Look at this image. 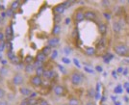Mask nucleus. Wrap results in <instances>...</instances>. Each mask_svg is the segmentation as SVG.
I'll use <instances>...</instances> for the list:
<instances>
[{"label":"nucleus","mask_w":129,"mask_h":105,"mask_svg":"<svg viewBox=\"0 0 129 105\" xmlns=\"http://www.w3.org/2000/svg\"><path fill=\"white\" fill-rule=\"evenodd\" d=\"M19 6H20V2L17 1V0H15V1H12L10 3V9L13 11L17 10L19 8Z\"/></svg>","instance_id":"dca6fc26"},{"label":"nucleus","mask_w":129,"mask_h":105,"mask_svg":"<svg viewBox=\"0 0 129 105\" xmlns=\"http://www.w3.org/2000/svg\"><path fill=\"white\" fill-rule=\"evenodd\" d=\"M54 76H55V72H54L53 70H45L43 77H44V78L46 79H51L53 78Z\"/></svg>","instance_id":"a211bd4d"},{"label":"nucleus","mask_w":129,"mask_h":105,"mask_svg":"<svg viewBox=\"0 0 129 105\" xmlns=\"http://www.w3.org/2000/svg\"><path fill=\"white\" fill-rule=\"evenodd\" d=\"M87 105H92V104H91V102H90V103H87Z\"/></svg>","instance_id":"a18cd8bd"},{"label":"nucleus","mask_w":129,"mask_h":105,"mask_svg":"<svg viewBox=\"0 0 129 105\" xmlns=\"http://www.w3.org/2000/svg\"><path fill=\"white\" fill-rule=\"evenodd\" d=\"M58 56V52H57V50H53L52 53H51V59H55V58Z\"/></svg>","instance_id":"473e14b6"},{"label":"nucleus","mask_w":129,"mask_h":105,"mask_svg":"<svg viewBox=\"0 0 129 105\" xmlns=\"http://www.w3.org/2000/svg\"><path fill=\"white\" fill-rule=\"evenodd\" d=\"M74 19L76 22H82L83 20H85V16H84V12L83 11H76L75 16H74Z\"/></svg>","instance_id":"1a4fd4ad"},{"label":"nucleus","mask_w":129,"mask_h":105,"mask_svg":"<svg viewBox=\"0 0 129 105\" xmlns=\"http://www.w3.org/2000/svg\"><path fill=\"white\" fill-rule=\"evenodd\" d=\"M63 62H64V63H70V60H69V59H68V58H63Z\"/></svg>","instance_id":"58836bf2"},{"label":"nucleus","mask_w":129,"mask_h":105,"mask_svg":"<svg viewBox=\"0 0 129 105\" xmlns=\"http://www.w3.org/2000/svg\"><path fill=\"white\" fill-rule=\"evenodd\" d=\"M62 31V28L60 26V24H55L53 26V29L51 31V34L53 35V37H58Z\"/></svg>","instance_id":"9d476101"},{"label":"nucleus","mask_w":129,"mask_h":105,"mask_svg":"<svg viewBox=\"0 0 129 105\" xmlns=\"http://www.w3.org/2000/svg\"><path fill=\"white\" fill-rule=\"evenodd\" d=\"M118 72H121V71H122V68H118Z\"/></svg>","instance_id":"79ce46f5"},{"label":"nucleus","mask_w":129,"mask_h":105,"mask_svg":"<svg viewBox=\"0 0 129 105\" xmlns=\"http://www.w3.org/2000/svg\"><path fill=\"white\" fill-rule=\"evenodd\" d=\"M19 93L23 96H30V95L32 94V91L26 87H19Z\"/></svg>","instance_id":"9b49d317"},{"label":"nucleus","mask_w":129,"mask_h":105,"mask_svg":"<svg viewBox=\"0 0 129 105\" xmlns=\"http://www.w3.org/2000/svg\"><path fill=\"white\" fill-rule=\"evenodd\" d=\"M127 2H128V3H129V0H128V1H127Z\"/></svg>","instance_id":"de8ad7c7"},{"label":"nucleus","mask_w":129,"mask_h":105,"mask_svg":"<svg viewBox=\"0 0 129 105\" xmlns=\"http://www.w3.org/2000/svg\"><path fill=\"white\" fill-rule=\"evenodd\" d=\"M24 71L25 73L27 74H32L34 71H35V67L33 64H28V65H25L24 66Z\"/></svg>","instance_id":"f8f14e48"},{"label":"nucleus","mask_w":129,"mask_h":105,"mask_svg":"<svg viewBox=\"0 0 129 105\" xmlns=\"http://www.w3.org/2000/svg\"><path fill=\"white\" fill-rule=\"evenodd\" d=\"M116 104H117V105H120V103H119V102H117Z\"/></svg>","instance_id":"c03bdc74"},{"label":"nucleus","mask_w":129,"mask_h":105,"mask_svg":"<svg viewBox=\"0 0 129 105\" xmlns=\"http://www.w3.org/2000/svg\"><path fill=\"white\" fill-rule=\"evenodd\" d=\"M29 80H30V84L32 85L33 87H41L43 83V78L39 77L37 75H32Z\"/></svg>","instance_id":"39448f33"},{"label":"nucleus","mask_w":129,"mask_h":105,"mask_svg":"<svg viewBox=\"0 0 129 105\" xmlns=\"http://www.w3.org/2000/svg\"><path fill=\"white\" fill-rule=\"evenodd\" d=\"M84 16L86 20H95L97 18V15L95 12L91 10H87L84 12Z\"/></svg>","instance_id":"423d86ee"},{"label":"nucleus","mask_w":129,"mask_h":105,"mask_svg":"<svg viewBox=\"0 0 129 105\" xmlns=\"http://www.w3.org/2000/svg\"><path fill=\"white\" fill-rule=\"evenodd\" d=\"M121 29H122V27H121V24H120L119 22H118V21H115V22H113V30H114V32H115L116 34L120 33Z\"/></svg>","instance_id":"2eb2a0df"},{"label":"nucleus","mask_w":129,"mask_h":105,"mask_svg":"<svg viewBox=\"0 0 129 105\" xmlns=\"http://www.w3.org/2000/svg\"><path fill=\"white\" fill-rule=\"evenodd\" d=\"M74 63H75L76 65H77V67H78V68H80V64H78V62H77V60H74Z\"/></svg>","instance_id":"ea45409f"},{"label":"nucleus","mask_w":129,"mask_h":105,"mask_svg":"<svg viewBox=\"0 0 129 105\" xmlns=\"http://www.w3.org/2000/svg\"><path fill=\"white\" fill-rule=\"evenodd\" d=\"M34 61H35V59H34V57H33L32 55H27L26 57H25V59H24V62H25L26 65H28V64H33Z\"/></svg>","instance_id":"412c9836"},{"label":"nucleus","mask_w":129,"mask_h":105,"mask_svg":"<svg viewBox=\"0 0 129 105\" xmlns=\"http://www.w3.org/2000/svg\"><path fill=\"white\" fill-rule=\"evenodd\" d=\"M59 43H60V38L59 37H51V38H49L48 41H47V45L51 48L58 46Z\"/></svg>","instance_id":"0eeeda50"},{"label":"nucleus","mask_w":129,"mask_h":105,"mask_svg":"<svg viewBox=\"0 0 129 105\" xmlns=\"http://www.w3.org/2000/svg\"><path fill=\"white\" fill-rule=\"evenodd\" d=\"M127 74V69H124V71H123V75H126Z\"/></svg>","instance_id":"a19ab883"},{"label":"nucleus","mask_w":129,"mask_h":105,"mask_svg":"<svg viewBox=\"0 0 129 105\" xmlns=\"http://www.w3.org/2000/svg\"><path fill=\"white\" fill-rule=\"evenodd\" d=\"M54 13H55V15H63L64 12H66V8H64V6L63 5V3H61V4H58V5H56L54 7Z\"/></svg>","instance_id":"6e6552de"},{"label":"nucleus","mask_w":129,"mask_h":105,"mask_svg":"<svg viewBox=\"0 0 129 105\" xmlns=\"http://www.w3.org/2000/svg\"><path fill=\"white\" fill-rule=\"evenodd\" d=\"M12 83L15 86L20 87L24 83V76L21 73H16L12 78Z\"/></svg>","instance_id":"7ed1b4c3"},{"label":"nucleus","mask_w":129,"mask_h":105,"mask_svg":"<svg viewBox=\"0 0 129 105\" xmlns=\"http://www.w3.org/2000/svg\"><path fill=\"white\" fill-rule=\"evenodd\" d=\"M70 82L73 86H79L83 82V76L79 72L74 71L70 76Z\"/></svg>","instance_id":"f03ea898"},{"label":"nucleus","mask_w":129,"mask_h":105,"mask_svg":"<svg viewBox=\"0 0 129 105\" xmlns=\"http://www.w3.org/2000/svg\"><path fill=\"white\" fill-rule=\"evenodd\" d=\"M87 55H93L95 53V48L93 47H87L86 50H85Z\"/></svg>","instance_id":"4be33fe9"},{"label":"nucleus","mask_w":129,"mask_h":105,"mask_svg":"<svg viewBox=\"0 0 129 105\" xmlns=\"http://www.w3.org/2000/svg\"><path fill=\"white\" fill-rule=\"evenodd\" d=\"M114 51L119 56H126L129 54V47L125 44H118L114 46Z\"/></svg>","instance_id":"f257e3e1"},{"label":"nucleus","mask_w":129,"mask_h":105,"mask_svg":"<svg viewBox=\"0 0 129 105\" xmlns=\"http://www.w3.org/2000/svg\"><path fill=\"white\" fill-rule=\"evenodd\" d=\"M0 105H8V102L6 100H0Z\"/></svg>","instance_id":"4c0bfd02"},{"label":"nucleus","mask_w":129,"mask_h":105,"mask_svg":"<svg viewBox=\"0 0 129 105\" xmlns=\"http://www.w3.org/2000/svg\"><path fill=\"white\" fill-rule=\"evenodd\" d=\"M10 62H11L12 64H14V65H18V63H19V58L15 55L14 57L10 59Z\"/></svg>","instance_id":"b1692460"},{"label":"nucleus","mask_w":129,"mask_h":105,"mask_svg":"<svg viewBox=\"0 0 129 105\" xmlns=\"http://www.w3.org/2000/svg\"><path fill=\"white\" fill-rule=\"evenodd\" d=\"M115 93H119V94H120V93H122L121 86H119V85H118V86H117V87H116V89H115Z\"/></svg>","instance_id":"72a5a7b5"},{"label":"nucleus","mask_w":129,"mask_h":105,"mask_svg":"<svg viewBox=\"0 0 129 105\" xmlns=\"http://www.w3.org/2000/svg\"><path fill=\"white\" fill-rule=\"evenodd\" d=\"M2 21H3V19H2V17H1V16H0V25H1V23H2Z\"/></svg>","instance_id":"37998d69"},{"label":"nucleus","mask_w":129,"mask_h":105,"mask_svg":"<svg viewBox=\"0 0 129 105\" xmlns=\"http://www.w3.org/2000/svg\"><path fill=\"white\" fill-rule=\"evenodd\" d=\"M28 101H29V105H36V104H38V101L35 99V98H29V99H28Z\"/></svg>","instance_id":"c756f323"},{"label":"nucleus","mask_w":129,"mask_h":105,"mask_svg":"<svg viewBox=\"0 0 129 105\" xmlns=\"http://www.w3.org/2000/svg\"><path fill=\"white\" fill-rule=\"evenodd\" d=\"M72 3H73L72 1H64V3H63V5H64V8L67 9V8H69V7H70Z\"/></svg>","instance_id":"c85d7f7f"},{"label":"nucleus","mask_w":129,"mask_h":105,"mask_svg":"<svg viewBox=\"0 0 129 105\" xmlns=\"http://www.w3.org/2000/svg\"><path fill=\"white\" fill-rule=\"evenodd\" d=\"M5 33L2 31L1 29H0V42H3L5 41Z\"/></svg>","instance_id":"cd10ccee"},{"label":"nucleus","mask_w":129,"mask_h":105,"mask_svg":"<svg viewBox=\"0 0 129 105\" xmlns=\"http://www.w3.org/2000/svg\"><path fill=\"white\" fill-rule=\"evenodd\" d=\"M36 96H37V93H33V92H32V94L30 95V96H29V97H30V98H35Z\"/></svg>","instance_id":"e433bc0d"},{"label":"nucleus","mask_w":129,"mask_h":105,"mask_svg":"<svg viewBox=\"0 0 129 105\" xmlns=\"http://www.w3.org/2000/svg\"><path fill=\"white\" fill-rule=\"evenodd\" d=\"M98 32L101 34V35H105L106 32H107V25L105 23H101L98 25Z\"/></svg>","instance_id":"f3484780"},{"label":"nucleus","mask_w":129,"mask_h":105,"mask_svg":"<svg viewBox=\"0 0 129 105\" xmlns=\"http://www.w3.org/2000/svg\"><path fill=\"white\" fill-rule=\"evenodd\" d=\"M8 74V68H6L5 67L1 68L0 69V76H6Z\"/></svg>","instance_id":"393cba45"},{"label":"nucleus","mask_w":129,"mask_h":105,"mask_svg":"<svg viewBox=\"0 0 129 105\" xmlns=\"http://www.w3.org/2000/svg\"><path fill=\"white\" fill-rule=\"evenodd\" d=\"M53 93L56 96H64L67 94V90L63 85H56L53 88Z\"/></svg>","instance_id":"20e7f679"},{"label":"nucleus","mask_w":129,"mask_h":105,"mask_svg":"<svg viewBox=\"0 0 129 105\" xmlns=\"http://www.w3.org/2000/svg\"><path fill=\"white\" fill-rule=\"evenodd\" d=\"M100 3H101V6L104 7V8H107V7L110 6V1H108V0H103Z\"/></svg>","instance_id":"bb28decb"},{"label":"nucleus","mask_w":129,"mask_h":105,"mask_svg":"<svg viewBox=\"0 0 129 105\" xmlns=\"http://www.w3.org/2000/svg\"><path fill=\"white\" fill-rule=\"evenodd\" d=\"M4 49H5V42H0V52L4 51Z\"/></svg>","instance_id":"f704fd0d"},{"label":"nucleus","mask_w":129,"mask_h":105,"mask_svg":"<svg viewBox=\"0 0 129 105\" xmlns=\"http://www.w3.org/2000/svg\"><path fill=\"white\" fill-rule=\"evenodd\" d=\"M42 53L44 54V55L47 57V56H49V55L52 53V48L49 47L48 45H46V46L43 47V49H42Z\"/></svg>","instance_id":"6ab92c4d"},{"label":"nucleus","mask_w":129,"mask_h":105,"mask_svg":"<svg viewBox=\"0 0 129 105\" xmlns=\"http://www.w3.org/2000/svg\"><path fill=\"white\" fill-rule=\"evenodd\" d=\"M19 105H29V101H28V99H23Z\"/></svg>","instance_id":"c9c22d12"},{"label":"nucleus","mask_w":129,"mask_h":105,"mask_svg":"<svg viewBox=\"0 0 129 105\" xmlns=\"http://www.w3.org/2000/svg\"><path fill=\"white\" fill-rule=\"evenodd\" d=\"M5 36L6 37H8V38H10L11 37V35H12V29H11V26L10 25H8V26L6 27V29H5Z\"/></svg>","instance_id":"5701e85b"},{"label":"nucleus","mask_w":129,"mask_h":105,"mask_svg":"<svg viewBox=\"0 0 129 105\" xmlns=\"http://www.w3.org/2000/svg\"><path fill=\"white\" fill-rule=\"evenodd\" d=\"M38 104H39V105H50L45 99H41V100H39V101H38Z\"/></svg>","instance_id":"7c9ffc66"},{"label":"nucleus","mask_w":129,"mask_h":105,"mask_svg":"<svg viewBox=\"0 0 129 105\" xmlns=\"http://www.w3.org/2000/svg\"><path fill=\"white\" fill-rule=\"evenodd\" d=\"M68 105H80V101L77 99L76 97H70L69 99V102H68Z\"/></svg>","instance_id":"aec40b11"},{"label":"nucleus","mask_w":129,"mask_h":105,"mask_svg":"<svg viewBox=\"0 0 129 105\" xmlns=\"http://www.w3.org/2000/svg\"><path fill=\"white\" fill-rule=\"evenodd\" d=\"M54 18H55V24H59L60 21H61V16L59 15H56Z\"/></svg>","instance_id":"2f4dec72"},{"label":"nucleus","mask_w":129,"mask_h":105,"mask_svg":"<svg viewBox=\"0 0 129 105\" xmlns=\"http://www.w3.org/2000/svg\"><path fill=\"white\" fill-rule=\"evenodd\" d=\"M61 105H68V104H61Z\"/></svg>","instance_id":"49530a36"},{"label":"nucleus","mask_w":129,"mask_h":105,"mask_svg":"<svg viewBox=\"0 0 129 105\" xmlns=\"http://www.w3.org/2000/svg\"><path fill=\"white\" fill-rule=\"evenodd\" d=\"M44 71H45V68L43 66H41L39 68H35V75H37L39 77H43V74H44Z\"/></svg>","instance_id":"ddd939ff"},{"label":"nucleus","mask_w":129,"mask_h":105,"mask_svg":"<svg viewBox=\"0 0 129 105\" xmlns=\"http://www.w3.org/2000/svg\"><path fill=\"white\" fill-rule=\"evenodd\" d=\"M6 96V92L5 90L3 89L2 87H0V100H3Z\"/></svg>","instance_id":"a878e982"},{"label":"nucleus","mask_w":129,"mask_h":105,"mask_svg":"<svg viewBox=\"0 0 129 105\" xmlns=\"http://www.w3.org/2000/svg\"><path fill=\"white\" fill-rule=\"evenodd\" d=\"M46 58H47V57H46L44 54H43V53H42V51H40V52L37 53V55L35 56V60H36V61H39V62H41V63L43 64V62H45Z\"/></svg>","instance_id":"4468645a"}]
</instances>
